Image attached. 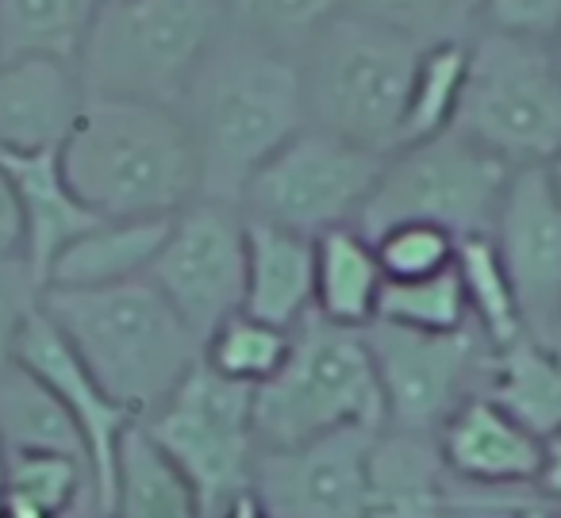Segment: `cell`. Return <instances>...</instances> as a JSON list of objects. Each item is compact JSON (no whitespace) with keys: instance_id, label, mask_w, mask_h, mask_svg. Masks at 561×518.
Wrapping results in <instances>:
<instances>
[{"instance_id":"obj_1","label":"cell","mask_w":561,"mask_h":518,"mask_svg":"<svg viewBox=\"0 0 561 518\" xmlns=\"http://www.w3.org/2000/svg\"><path fill=\"white\" fill-rule=\"evenodd\" d=\"M201 162V200L239 208L247 181L308 127L300 58L227 27L181 101Z\"/></svg>"},{"instance_id":"obj_2","label":"cell","mask_w":561,"mask_h":518,"mask_svg":"<svg viewBox=\"0 0 561 518\" xmlns=\"http://www.w3.org/2000/svg\"><path fill=\"white\" fill-rule=\"evenodd\" d=\"M58 158L78 200L101 219H170L201 200V162L181 108L89 96Z\"/></svg>"},{"instance_id":"obj_3","label":"cell","mask_w":561,"mask_h":518,"mask_svg":"<svg viewBox=\"0 0 561 518\" xmlns=\"http://www.w3.org/2000/svg\"><path fill=\"white\" fill-rule=\"evenodd\" d=\"M43 315L139 423L178 392L204 357V342L147 277L112 288H47Z\"/></svg>"},{"instance_id":"obj_4","label":"cell","mask_w":561,"mask_h":518,"mask_svg":"<svg viewBox=\"0 0 561 518\" xmlns=\"http://www.w3.org/2000/svg\"><path fill=\"white\" fill-rule=\"evenodd\" d=\"M224 32V0H104L78 58L85 93L181 108Z\"/></svg>"},{"instance_id":"obj_5","label":"cell","mask_w":561,"mask_h":518,"mask_svg":"<svg viewBox=\"0 0 561 518\" xmlns=\"http://www.w3.org/2000/svg\"><path fill=\"white\" fill-rule=\"evenodd\" d=\"M420 50L392 27L339 12L297 55L308 124L374 154H392Z\"/></svg>"},{"instance_id":"obj_6","label":"cell","mask_w":561,"mask_h":518,"mask_svg":"<svg viewBox=\"0 0 561 518\" xmlns=\"http://www.w3.org/2000/svg\"><path fill=\"white\" fill-rule=\"evenodd\" d=\"M339 430H385L374 354L366 331H343L308 315L293 331L289 361L254 388L257 449H293Z\"/></svg>"},{"instance_id":"obj_7","label":"cell","mask_w":561,"mask_h":518,"mask_svg":"<svg viewBox=\"0 0 561 518\" xmlns=\"http://www.w3.org/2000/svg\"><path fill=\"white\" fill-rule=\"evenodd\" d=\"M454 131L512 170L546 165L561 147V70L550 43L481 32Z\"/></svg>"},{"instance_id":"obj_8","label":"cell","mask_w":561,"mask_h":518,"mask_svg":"<svg viewBox=\"0 0 561 518\" xmlns=\"http://www.w3.org/2000/svg\"><path fill=\"white\" fill-rule=\"evenodd\" d=\"M512 173V165L458 131L400 147L385 158L358 231L377 239L397 223H435L454 239L489 234Z\"/></svg>"},{"instance_id":"obj_9","label":"cell","mask_w":561,"mask_h":518,"mask_svg":"<svg viewBox=\"0 0 561 518\" xmlns=\"http://www.w3.org/2000/svg\"><path fill=\"white\" fill-rule=\"evenodd\" d=\"M139 430L188 480L204 518H219L227 503L250 492L257 461L254 388L231 384L201 361Z\"/></svg>"},{"instance_id":"obj_10","label":"cell","mask_w":561,"mask_h":518,"mask_svg":"<svg viewBox=\"0 0 561 518\" xmlns=\"http://www.w3.org/2000/svg\"><path fill=\"white\" fill-rule=\"evenodd\" d=\"M385 158L308 124L289 139L239 196V211L254 223L320 239L339 227H358Z\"/></svg>"},{"instance_id":"obj_11","label":"cell","mask_w":561,"mask_h":518,"mask_svg":"<svg viewBox=\"0 0 561 518\" xmlns=\"http://www.w3.org/2000/svg\"><path fill=\"white\" fill-rule=\"evenodd\" d=\"M147 280L204 342L224 319L242 311V292H247L242 211L219 200H193L181 208Z\"/></svg>"},{"instance_id":"obj_12","label":"cell","mask_w":561,"mask_h":518,"mask_svg":"<svg viewBox=\"0 0 561 518\" xmlns=\"http://www.w3.org/2000/svg\"><path fill=\"white\" fill-rule=\"evenodd\" d=\"M389 430L435 434L469 400V380L481 369L473 331L415 334L389 323L366 326Z\"/></svg>"},{"instance_id":"obj_13","label":"cell","mask_w":561,"mask_h":518,"mask_svg":"<svg viewBox=\"0 0 561 518\" xmlns=\"http://www.w3.org/2000/svg\"><path fill=\"white\" fill-rule=\"evenodd\" d=\"M16 365H24L32 377L55 392V400L66 407L70 423L78 426L89 453V480H93V510L96 518H112L116 503V476H119V449L127 434L139 426V415L124 403H116L101 388V380L85 369L73 346L62 338L55 323L43 315V308L24 326L16 346Z\"/></svg>"},{"instance_id":"obj_14","label":"cell","mask_w":561,"mask_h":518,"mask_svg":"<svg viewBox=\"0 0 561 518\" xmlns=\"http://www.w3.org/2000/svg\"><path fill=\"white\" fill-rule=\"evenodd\" d=\"M489 239L519 296L527 334L553 346L561 311V200L542 165L512 173Z\"/></svg>"},{"instance_id":"obj_15","label":"cell","mask_w":561,"mask_h":518,"mask_svg":"<svg viewBox=\"0 0 561 518\" xmlns=\"http://www.w3.org/2000/svg\"><path fill=\"white\" fill-rule=\"evenodd\" d=\"M374 438L339 430L293 449H257L250 492L270 518H366Z\"/></svg>"},{"instance_id":"obj_16","label":"cell","mask_w":561,"mask_h":518,"mask_svg":"<svg viewBox=\"0 0 561 518\" xmlns=\"http://www.w3.org/2000/svg\"><path fill=\"white\" fill-rule=\"evenodd\" d=\"M89 104L78 62L16 58L0 62V150L47 154L62 150Z\"/></svg>"},{"instance_id":"obj_17","label":"cell","mask_w":561,"mask_h":518,"mask_svg":"<svg viewBox=\"0 0 561 518\" xmlns=\"http://www.w3.org/2000/svg\"><path fill=\"white\" fill-rule=\"evenodd\" d=\"M446 472L473 487H538L542 438L489 395H469L438 430Z\"/></svg>"},{"instance_id":"obj_18","label":"cell","mask_w":561,"mask_h":518,"mask_svg":"<svg viewBox=\"0 0 561 518\" xmlns=\"http://www.w3.org/2000/svg\"><path fill=\"white\" fill-rule=\"evenodd\" d=\"M450 480L435 434L385 426L369 446L366 518H450Z\"/></svg>"},{"instance_id":"obj_19","label":"cell","mask_w":561,"mask_h":518,"mask_svg":"<svg viewBox=\"0 0 561 518\" xmlns=\"http://www.w3.org/2000/svg\"><path fill=\"white\" fill-rule=\"evenodd\" d=\"M242 311L280 331H297L308 315H316V239L247 219Z\"/></svg>"},{"instance_id":"obj_20","label":"cell","mask_w":561,"mask_h":518,"mask_svg":"<svg viewBox=\"0 0 561 518\" xmlns=\"http://www.w3.org/2000/svg\"><path fill=\"white\" fill-rule=\"evenodd\" d=\"M0 170L9 173L24 204L27 219V265L39 273L47 285V269L78 234L101 223L96 211H89L70 188L58 150L47 154H4L0 150Z\"/></svg>"},{"instance_id":"obj_21","label":"cell","mask_w":561,"mask_h":518,"mask_svg":"<svg viewBox=\"0 0 561 518\" xmlns=\"http://www.w3.org/2000/svg\"><path fill=\"white\" fill-rule=\"evenodd\" d=\"M170 219H101L50 262L47 288H112L142 280L158 262Z\"/></svg>"},{"instance_id":"obj_22","label":"cell","mask_w":561,"mask_h":518,"mask_svg":"<svg viewBox=\"0 0 561 518\" xmlns=\"http://www.w3.org/2000/svg\"><path fill=\"white\" fill-rule=\"evenodd\" d=\"M385 273L377 250L358 227H339L316 239V315L343 331L377 323Z\"/></svg>"},{"instance_id":"obj_23","label":"cell","mask_w":561,"mask_h":518,"mask_svg":"<svg viewBox=\"0 0 561 518\" xmlns=\"http://www.w3.org/2000/svg\"><path fill=\"white\" fill-rule=\"evenodd\" d=\"M489 400L515 415L535 438L561 430V349L538 338H519L504 349H492Z\"/></svg>"},{"instance_id":"obj_24","label":"cell","mask_w":561,"mask_h":518,"mask_svg":"<svg viewBox=\"0 0 561 518\" xmlns=\"http://www.w3.org/2000/svg\"><path fill=\"white\" fill-rule=\"evenodd\" d=\"M0 446L4 453H62L89 469L85 441L66 407L16 361L0 372Z\"/></svg>"},{"instance_id":"obj_25","label":"cell","mask_w":561,"mask_h":518,"mask_svg":"<svg viewBox=\"0 0 561 518\" xmlns=\"http://www.w3.org/2000/svg\"><path fill=\"white\" fill-rule=\"evenodd\" d=\"M81 499L93 503L89 469L62 453H4L0 518H70Z\"/></svg>"},{"instance_id":"obj_26","label":"cell","mask_w":561,"mask_h":518,"mask_svg":"<svg viewBox=\"0 0 561 518\" xmlns=\"http://www.w3.org/2000/svg\"><path fill=\"white\" fill-rule=\"evenodd\" d=\"M96 9V0H0V62H78Z\"/></svg>"},{"instance_id":"obj_27","label":"cell","mask_w":561,"mask_h":518,"mask_svg":"<svg viewBox=\"0 0 561 518\" xmlns=\"http://www.w3.org/2000/svg\"><path fill=\"white\" fill-rule=\"evenodd\" d=\"M466 78H469L466 39H443L420 50L412 89H408V108H404V124H400L397 150L454 131L458 112H461V96H466Z\"/></svg>"},{"instance_id":"obj_28","label":"cell","mask_w":561,"mask_h":518,"mask_svg":"<svg viewBox=\"0 0 561 518\" xmlns=\"http://www.w3.org/2000/svg\"><path fill=\"white\" fill-rule=\"evenodd\" d=\"M112 518H204L188 480L165 461L162 449L139 426L119 449Z\"/></svg>"},{"instance_id":"obj_29","label":"cell","mask_w":561,"mask_h":518,"mask_svg":"<svg viewBox=\"0 0 561 518\" xmlns=\"http://www.w3.org/2000/svg\"><path fill=\"white\" fill-rule=\"evenodd\" d=\"M454 273L466 292L469 319L477 323L481 338L492 349H504L512 342L527 338L523 326L519 296L512 288L504 262L496 254V242L489 234H473V239H458V257H454Z\"/></svg>"},{"instance_id":"obj_30","label":"cell","mask_w":561,"mask_h":518,"mask_svg":"<svg viewBox=\"0 0 561 518\" xmlns=\"http://www.w3.org/2000/svg\"><path fill=\"white\" fill-rule=\"evenodd\" d=\"M293 349V331L254 319L247 311H234L231 319L216 326L204 338V357L216 377L231 380L242 388H262L265 380H273L280 372V365L289 361Z\"/></svg>"},{"instance_id":"obj_31","label":"cell","mask_w":561,"mask_h":518,"mask_svg":"<svg viewBox=\"0 0 561 518\" xmlns=\"http://www.w3.org/2000/svg\"><path fill=\"white\" fill-rule=\"evenodd\" d=\"M377 323L415 334H458L469 331V308L454 269L423 280H385Z\"/></svg>"},{"instance_id":"obj_32","label":"cell","mask_w":561,"mask_h":518,"mask_svg":"<svg viewBox=\"0 0 561 518\" xmlns=\"http://www.w3.org/2000/svg\"><path fill=\"white\" fill-rule=\"evenodd\" d=\"M227 27L300 55L328 20L343 12V0H224Z\"/></svg>"},{"instance_id":"obj_33","label":"cell","mask_w":561,"mask_h":518,"mask_svg":"<svg viewBox=\"0 0 561 518\" xmlns=\"http://www.w3.org/2000/svg\"><path fill=\"white\" fill-rule=\"evenodd\" d=\"M343 12L431 47L443 39H461V27L481 16V0H343Z\"/></svg>"},{"instance_id":"obj_34","label":"cell","mask_w":561,"mask_h":518,"mask_svg":"<svg viewBox=\"0 0 561 518\" xmlns=\"http://www.w3.org/2000/svg\"><path fill=\"white\" fill-rule=\"evenodd\" d=\"M377 250L385 280H423L454 269L458 239L435 223H397L369 239Z\"/></svg>"},{"instance_id":"obj_35","label":"cell","mask_w":561,"mask_h":518,"mask_svg":"<svg viewBox=\"0 0 561 518\" xmlns=\"http://www.w3.org/2000/svg\"><path fill=\"white\" fill-rule=\"evenodd\" d=\"M47 285L24 257H0V372L16 361L24 326L43 308Z\"/></svg>"},{"instance_id":"obj_36","label":"cell","mask_w":561,"mask_h":518,"mask_svg":"<svg viewBox=\"0 0 561 518\" xmlns=\"http://www.w3.org/2000/svg\"><path fill=\"white\" fill-rule=\"evenodd\" d=\"M484 32L553 43L561 32V0H481Z\"/></svg>"},{"instance_id":"obj_37","label":"cell","mask_w":561,"mask_h":518,"mask_svg":"<svg viewBox=\"0 0 561 518\" xmlns=\"http://www.w3.org/2000/svg\"><path fill=\"white\" fill-rule=\"evenodd\" d=\"M0 257H24L27 262V219L12 177L0 170Z\"/></svg>"},{"instance_id":"obj_38","label":"cell","mask_w":561,"mask_h":518,"mask_svg":"<svg viewBox=\"0 0 561 518\" xmlns=\"http://www.w3.org/2000/svg\"><path fill=\"white\" fill-rule=\"evenodd\" d=\"M538 492L561 503V430L542 438V472H538Z\"/></svg>"},{"instance_id":"obj_39","label":"cell","mask_w":561,"mask_h":518,"mask_svg":"<svg viewBox=\"0 0 561 518\" xmlns=\"http://www.w3.org/2000/svg\"><path fill=\"white\" fill-rule=\"evenodd\" d=\"M219 518H270V510L262 507V499H257L254 492H242L239 499L227 503Z\"/></svg>"},{"instance_id":"obj_40","label":"cell","mask_w":561,"mask_h":518,"mask_svg":"<svg viewBox=\"0 0 561 518\" xmlns=\"http://www.w3.org/2000/svg\"><path fill=\"white\" fill-rule=\"evenodd\" d=\"M542 173H546V181H550L553 193H558V200H561V147H558V154L542 165Z\"/></svg>"},{"instance_id":"obj_41","label":"cell","mask_w":561,"mask_h":518,"mask_svg":"<svg viewBox=\"0 0 561 518\" xmlns=\"http://www.w3.org/2000/svg\"><path fill=\"white\" fill-rule=\"evenodd\" d=\"M512 518H553L550 510H542V507H519Z\"/></svg>"},{"instance_id":"obj_42","label":"cell","mask_w":561,"mask_h":518,"mask_svg":"<svg viewBox=\"0 0 561 518\" xmlns=\"http://www.w3.org/2000/svg\"><path fill=\"white\" fill-rule=\"evenodd\" d=\"M550 55H553V62H558V70H561V32L553 35V43H550Z\"/></svg>"},{"instance_id":"obj_43","label":"cell","mask_w":561,"mask_h":518,"mask_svg":"<svg viewBox=\"0 0 561 518\" xmlns=\"http://www.w3.org/2000/svg\"><path fill=\"white\" fill-rule=\"evenodd\" d=\"M553 349H561V311H558V338H553Z\"/></svg>"},{"instance_id":"obj_44","label":"cell","mask_w":561,"mask_h":518,"mask_svg":"<svg viewBox=\"0 0 561 518\" xmlns=\"http://www.w3.org/2000/svg\"><path fill=\"white\" fill-rule=\"evenodd\" d=\"M0 469H4V446H0Z\"/></svg>"},{"instance_id":"obj_45","label":"cell","mask_w":561,"mask_h":518,"mask_svg":"<svg viewBox=\"0 0 561 518\" xmlns=\"http://www.w3.org/2000/svg\"><path fill=\"white\" fill-rule=\"evenodd\" d=\"M96 4H104V0H96Z\"/></svg>"},{"instance_id":"obj_46","label":"cell","mask_w":561,"mask_h":518,"mask_svg":"<svg viewBox=\"0 0 561 518\" xmlns=\"http://www.w3.org/2000/svg\"><path fill=\"white\" fill-rule=\"evenodd\" d=\"M558 518H561V515H558Z\"/></svg>"}]
</instances>
